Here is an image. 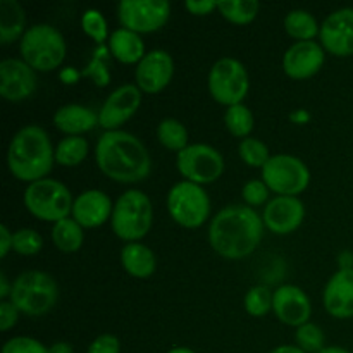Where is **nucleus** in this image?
Returning a JSON list of instances; mask_svg holds the SVG:
<instances>
[{
	"instance_id": "obj_1",
	"label": "nucleus",
	"mask_w": 353,
	"mask_h": 353,
	"mask_svg": "<svg viewBox=\"0 0 353 353\" xmlns=\"http://www.w3.org/2000/svg\"><path fill=\"white\" fill-rule=\"evenodd\" d=\"M100 171L116 183H140L152 172V157L147 147L128 131H105L95 147Z\"/></svg>"
},
{
	"instance_id": "obj_2",
	"label": "nucleus",
	"mask_w": 353,
	"mask_h": 353,
	"mask_svg": "<svg viewBox=\"0 0 353 353\" xmlns=\"http://www.w3.org/2000/svg\"><path fill=\"white\" fill-rule=\"evenodd\" d=\"M264 221L248 205H228L209 226L210 247L221 257L238 261L254 254L262 241Z\"/></svg>"
},
{
	"instance_id": "obj_3",
	"label": "nucleus",
	"mask_w": 353,
	"mask_h": 353,
	"mask_svg": "<svg viewBox=\"0 0 353 353\" xmlns=\"http://www.w3.org/2000/svg\"><path fill=\"white\" fill-rule=\"evenodd\" d=\"M55 150L43 128L30 124L17 131L7 148V168L10 174L24 183L45 179L52 171Z\"/></svg>"
},
{
	"instance_id": "obj_4",
	"label": "nucleus",
	"mask_w": 353,
	"mask_h": 353,
	"mask_svg": "<svg viewBox=\"0 0 353 353\" xmlns=\"http://www.w3.org/2000/svg\"><path fill=\"white\" fill-rule=\"evenodd\" d=\"M23 61L40 72H50L64 62L65 40L61 31L50 24H34L28 28L19 43Z\"/></svg>"
},
{
	"instance_id": "obj_5",
	"label": "nucleus",
	"mask_w": 353,
	"mask_h": 353,
	"mask_svg": "<svg viewBox=\"0 0 353 353\" xmlns=\"http://www.w3.org/2000/svg\"><path fill=\"white\" fill-rule=\"evenodd\" d=\"M154 223L152 202L140 190H128L114 203L112 231L117 238L130 243H138L148 234Z\"/></svg>"
},
{
	"instance_id": "obj_6",
	"label": "nucleus",
	"mask_w": 353,
	"mask_h": 353,
	"mask_svg": "<svg viewBox=\"0 0 353 353\" xmlns=\"http://www.w3.org/2000/svg\"><path fill=\"white\" fill-rule=\"evenodd\" d=\"M59 299V286L50 274L43 271H26L12 283L9 300L19 312L30 317L50 312Z\"/></svg>"
},
{
	"instance_id": "obj_7",
	"label": "nucleus",
	"mask_w": 353,
	"mask_h": 353,
	"mask_svg": "<svg viewBox=\"0 0 353 353\" xmlns=\"http://www.w3.org/2000/svg\"><path fill=\"white\" fill-rule=\"evenodd\" d=\"M23 202L28 212L34 217L55 224L57 221L69 217L74 200L68 186L55 179L45 178L28 185Z\"/></svg>"
},
{
	"instance_id": "obj_8",
	"label": "nucleus",
	"mask_w": 353,
	"mask_h": 353,
	"mask_svg": "<svg viewBox=\"0 0 353 353\" xmlns=\"http://www.w3.org/2000/svg\"><path fill=\"white\" fill-rule=\"evenodd\" d=\"M209 92L217 103L226 107L238 105L250 90V79L245 65L233 57H223L209 72Z\"/></svg>"
},
{
	"instance_id": "obj_9",
	"label": "nucleus",
	"mask_w": 353,
	"mask_h": 353,
	"mask_svg": "<svg viewBox=\"0 0 353 353\" xmlns=\"http://www.w3.org/2000/svg\"><path fill=\"white\" fill-rule=\"evenodd\" d=\"M168 210L174 223L186 230L200 228L210 214V200L205 190L190 181H179L169 190Z\"/></svg>"
},
{
	"instance_id": "obj_10",
	"label": "nucleus",
	"mask_w": 353,
	"mask_h": 353,
	"mask_svg": "<svg viewBox=\"0 0 353 353\" xmlns=\"http://www.w3.org/2000/svg\"><path fill=\"white\" fill-rule=\"evenodd\" d=\"M262 181L278 196H296L310 183V171L305 162L293 155H272L262 168Z\"/></svg>"
},
{
	"instance_id": "obj_11",
	"label": "nucleus",
	"mask_w": 353,
	"mask_h": 353,
	"mask_svg": "<svg viewBox=\"0 0 353 353\" xmlns=\"http://www.w3.org/2000/svg\"><path fill=\"white\" fill-rule=\"evenodd\" d=\"M176 165L186 181L200 186L214 183L224 172V159L221 152L205 143L188 145L178 154Z\"/></svg>"
},
{
	"instance_id": "obj_12",
	"label": "nucleus",
	"mask_w": 353,
	"mask_h": 353,
	"mask_svg": "<svg viewBox=\"0 0 353 353\" xmlns=\"http://www.w3.org/2000/svg\"><path fill=\"white\" fill-rule=\"evenodd\" d=\"M171 6L165 0H121L117 17L124 30L133 33H154L169 19Z\"/></svg>"
},
{
	"instance_id": "obj_13",
	"label": "nucleus",
	"mask_w": 353,
	"mask_h": 353,
	"mask_svg": "<svg viewBox=\"0 0 353 353\" xmlns=\"http://www.w3.org/2000/svg\"><path fill=\"white\" fill-rule=\"evenodd\" d=\"M324 50L336 57L353 55V7H343L324 19L319 33Z\"/></svg>"
},
{
	"instance_id": "obj_14",
	"label": "nucleus",
	"mask_w": 353,
	"mask_h": 353,
	"mask_svg": "<svg viewBox=\"0 0 353 353\" xmlns=\"http://www.w3.org/2000/svg\"><path fill=\"white\" fill-rule=\"evenodd\" d=\"M141 105V90L137 85H123L114 90L99 112V126L105 131H117L134 116Z\"/></svg>"
},
{
	"instance_id": "obj_15",
	"label": "nucleus",
	"mask_w": 353,
	"mask_h": 353,
	"mask_svg": "<svg viewBox=\"0 0 353 353\" xmlns=\"http://www.w3.org/2000/svg\"><path fill=\"white\" fill-rule=\"evenodd\" d=\"M37 92V74L23 59L0 62V95L9 102H23Z\"/></svg>"
},
{
	"instance_id": "obj_16",
	"label": "nucleus",
	"mask_w": 353,
	"mask_h": 353,
	"mask_svg": "<svg viewBox=\"0 0 353 353\" xmlns=\"http://www.w3.org/2000/svg\"><path fill=\"white\" fill-rule=\"evenodd\" d=\"M174 74V62L165 50H152L138 62L134 78L137 86L145 93L162 92L171 83Z\"/></svg>"
},
{
	"instance_id": "obj_17",
	"label": "nucleus",
	"mask_w": 353,
	"mask_h": 353,
	"mask_svg": "<svg viewBox=\"0 0 353 353\" xmlns=\"http://www.w3.org/2000/svg\"><path fill=\"white\" fill-rule=\"evenodd\" d=\"M305 219V205L296 196H276L265 205L262 221L269 231L276 234H290L302 226Z\"/></svg>"
},
{
	"instance_id": "obj_18",
	"label": "nucleus",
	"mask_w": 353,
	"mask_h": 353,
	"mask_svg": "<svg viewBox=\"0 0 353 353\" xmlns=\"http://www.w3.org/2000/svg\"><path fill=\"white\" fill-rule=\"evenodd\" d=\"M272 310L281 323L300 327L309 323L312 305L302 288L295 285H283L274 292Z\"/></svg>"
},
{
	"instance_id": "obj_19",
	"label": "nucleus",
	"mask_w": 353,
	"mask_h": 353,
	"mask_svg": "<svg viewBox=\"0 0 353 353\" xmlns=\"http://www.w3.org/2000/svg\"><path fill=\"white\" fill-rule=\"evenodd\" d=\"M324 48L317 41H296L283 57V71L293 79H307L321 71L324 64Z\"/></svg>"
},
{
	"instance_id": "obj_20",
	"label": "nucleus",
	"mask_w": 353,
	"mask_h": 353,
	"mask_svg": "<svg viewBox=\"0 0 353 353\" xmlns=\"http://www.w3.org/2000/svg\"><path fill=\"white\" fill-rule=\"evenodd\" d=\"M324 309L334 319L353 317V269H340L324 288Z\"/></svg>"
},
{
	"instance_id": "obj_21",
	"label": "nucleus",
	"mask_w": 353,
	"mask_h": 353,
	"mask_svg": "<svg viewBox=\"0 0 353 353\" xmlns=\"http://www.w3.org/2000/svg\"><path fill=\"white\" fill-rule=\"evenodd\" d=\"M114 205L109 195L100 190L83 192L72 203V219L81 228H99L112 217Z\"/></svg>"
},
{
	"instance_id": "obj_22",
	"label": "nucleus",
	"mask_w": 353,
	"mask_h": 353,
	"mask_svg": "<svg viewBox=\"0 0 353 353\" xmlns=\"http://www.w3.org/2000/svg\"><path fill=\"white\" fill-rule=\"evenodd\" d=\"M54 124L68 137H79V134L88 133L93 128H97L99 116L88 107L69 103V105H62L55 112Z\"/></svg>"
},
{
	"instance_id": "obj_23",
	"label": "nucleus",
	"mask_w": 353,
	"mask_h": 353,
	"mask_svg": "<svg viewBox=\"0 0 353 353\" xmlns=\"http://www.w3.org/2000/svg\"><path fill=\"white\" fill-rule=\"evenodd\" d=\"M110 55L116 61L123 62V64H137L145 57V43L138 33H133L130 30H119L112 31L107 41Z\"/></svg>"
},
{
	"instance_id": "obj_24",
	"label": "nucleus",
	"mask_w": 353,
	"mask_h": 353,
	"mask_svg": "<svg viewBox=\"0 0 353 353\" xmlns=\"http://www.w3.org/2000/svg\"><path fill=\"white\" fill-rule=\"evenodd\" d=\"M121 264L124 271L137 279H147L155 272V255L147 245L128 243L121 252Z\"/></svg>"
},
{
	"instance_id": "obj_25",
	"label": "nucleus",
	"mask_w": 353,
	"mask_h": 353,
	"mask_svg": "<svg viewBox=\"0 0 353 353\" xmlns=\"http://www.w3.org/2000/svg\"><path fill=\"white\" fill-rule=\"evenodd\" d=\"M26 12L16 0L0 2V43L9 45L26 33Z\"/></svg>"
},
{
	"instance_id": "obj_26",
	"label": "nucleus",
	"mask_w": 353,
	"mask_h": 353,
	"mask_svg": "<svg viewBox=\"0 0 353 353\" xmlns=\"http://www.w3.org/2000/svg\"><path fill=\"white\" fill-rule=\"evenodd\" d=\"M52 241L64 254H74L81 248L83 241H85L83 228L69 217L57 221L52 228Z\"/></svg>"
},
{
	"instance_id": "obj_27",
	"label": "nucleus",
	"mask_w": 353,
	"mask_h": 353,
	"mask_svg": "<svg viewBox=\"0 0 353 353\" xmlns=\"http://www.w3.org/2000/svg\"><path fill=\"white\" fill-rule=\"evenodd\" d=\"M285 31L299 41H314V38L319 37L321 26L312 14L296 9L285 17Z\"/></svg>"
},
{
	"instance_id": "obj_28",
	"label": "nucleus",
	"mask_w": 353,
	"mask_h": 353,
	"mask_svg": "<svg viewBox=\"0 0 353 353\" xmlns=\"http://www.w3.org/2000/svg\"><path fill=\"white\" fill-rule=\"evenodd\" d=\"M88 155V141L83 137H68L55 147V162L64 168H76Z\"/></svg>"
},
{
	"instance_id": "obj_29",
	"label": "nucleus",
	"mask_w": 353,
	"mask_h": 353,
	"mask_svg": "<svg viewBox=\"0 0 353 353\" xmlns=\"http://www.w3.org/2000/svg\"><path fill=\"white\" fill-rule=\"evenodd\" d=\"M217 9L230 23L248 24L257 17L261 3L257 0H223Z\"/></svg>"
},
{
	"instance_id": "obj_30",
	"label": "nucleus",
	"mask_w": 353,
	"mask_h": 353,
	"mask_svg": "<svg viewBox=\"0 0 353 353\" xmlns=\"http://www.w3.org/2000/svg\"><path fill=\"white\" fill-rule=\"evenodd\" d=\"M157 138L162 147L172 152H181L188 147V131L178 119H164L157 126Z\"/></svg>"
},
{
	"instance_id": "obj_31",
	"label": "nucleus",
	"mask_w": 353,
	"mask_h": 353,
	"mask_svg": "<svg viewBox=\"0 0 353 353\" xmlns=\"http://www.w3.org/2000/svg\"><path fill=\"white\" fill-rule=\"evenodd\" d=\"M224 124H226L228 131L236 138H248V134L254 130V116L252 110L243 103L238 105L228 107L226 114H224Z\"/></svg>"
},
{
	"instance_id": "obj_32",
	"label": "nucleus",
	"mask_w": 353,
	"mask_h": 353,
	"mask_svg": "<svg viewBox=\"0 0 353 353\" xmlns=\"http://www.w3.org/2000/svg\"><path fill=\"white\" fill-rule=\"evenodd\" d=\"M109 57H110L109 47L99 45V48H95V52H93L92 61H90L88 65L81 71V76L92 79V81L95 83L97 86H100V88L109 85L110 81Z\"/></svg>"
},
{
	"instance_id": "obj_33",
	"label": "nucleus",
	"mask_w": 353,
	"mask_h": 353,
	"mask_svg": "<svg viewBox=\"0 0 353 353\" xmlns=\"http://www.w3.org/2000/svg\"><path fill=\"white\" fill-rule=\"evenodd\" d=\"M238 154H240L241 161L250 165V168H264L269 159H271L268 145L262 143L257 138L250 137L241 140L240 147H238Z\"/></svg>"
},
{
	"instance_id": "obj_34",
	"label": "nucleus",
	"mask_w": 353,
	"mask_h": 353,
	"mask_svg": "<svg viewBox=\"0 0 353 353\" xmlns=\"http://www.w3.org/2000/svg\"><path fill=\"white\" fill-rule=\"evenodd\" d=\"M272 299L274 293L268 286H254L245 295V310L250 314L252 317H262L272 310Z\"/></svg>"
},
{
	"instance_id": "obj_35",
	"label": "nucleus",
	"mask_w": 353,
	"mask_h": 353,
	"mask_svg": "<svg viewBox=\"0 0 353 353\" xmlns=\"http://www.w3.org/2000/svg\"><path fill=\"white\" fill-rule=\"evenodd\" d=\"M81 28L93 41H97V45H103L105 41H109V28H107V21L100 10H85L81 17Z\"/></svg>"
},
{
	"instance_id": "obj_36",
	"label": "nucleus",
	"mask_w": 353,
	"mask_h": 353,
	"mask_svg": "<svg viewBox=\"0 0 353 353\" xmlns=\"http://www.w3.org/2000/svg\"><path fill=\"white\" fill-rule=\"evenodd\" d=\"M295 340L296 345L307 353H319L324 348V333L319 326H316V324L307 323L303 324V326L296 327Z\"/></svg>"
},
{
	"instance_id": "obj_37",
	"label": "nucleus",
	"mask_w": 353,
	"mask_h": 353,
	"mask_svg": "<svg viewBox=\"0 0 353 353\" xmlns=\"http://www.w3.org/2000/svg\"><path fill=\"white\" fill-rule=\"evenodd\" d=\"M43 247V238L38 231L23 228L14 233L12 250L19 255H37Z\"/></svg>"
},
{
	"instance_id": "obj_38",
	"label": "nucleus",
	"mask_w": 353,
	"mask_h": 353,
	"mask_svg": "<svg viewBox=\"0 0 353 353\" xmlns=\"http://www.w3.org/2000/svg\"><path fill=\"white\" fill-rule=\"evenodd\" d=\"M269 192H271V190L268 188V185H265L262 179H254V181L245 183L243 190H241V196H243L247 205L257 207L268 202Z\"/></svg>"
},
{
	"instance_id": "obj_39",
	"label": "nucleus",
	"mask_w": 353,
	"mask_h": 353,
	"mask_svg": "<svg viewBox=\"0 0 353 353\" xmlns=\"http://www.w3.org/2000/svg\"><path fill=\"white\" fill-rule=\"evenodd\" d=\"M2 353H48V348L34 338L16 336L3 345Z\"/></svg>"
},
{
	"instance_id": "obj_40",
	"label": "nucleus",
	"mask_w": 353,
	"mask_h": 353,
	"mask_svg": "<svg viewBox=\"0 0 353 353\" xmlns=\"http://www.w3.org/2000/svg\"><path fill=\"white\" fill-rule=\"evenodd\" d=\"M86 353H121V341L114 334H100L92 341Z\"/></svg>"
},
{
	"instance_id": "obj_41",
	"label": "nucleus",
	"mask_w": 353,
	"mask_h": 353,
	"mask_svg": "<svg viewBox=\"0 0 353 353\" xmlns=\"http://www.w3.org/2000/svg\"><path fill=\"white\" fill-rule=\"evenodd\" d=\"M19 319V310L14 307L10 300H2L0 302V330L9 331Z\"/></svg>"
},
{
	"instance_id": "obj_42",
	"label": "nucleus",
	"mask_w": 353,
	"mask_h": 353,
	"mask_svg": "<svg viewBox=\"0 0 353 353\" xmlns=\"http://www.w3.org/2000/svg\"><path fill=\"white\" fill-rule=\"evenodd\" d=\"M185 7L193 16H207L219 7V2L217 0H188Z\"/></svg>"
},
{
	"instance_id": "obj_43",
	"label": "nucleus",
	"mask_w": 353,
	"mask_h": 353,
	"mask_svg": "<svg viewBox=\"0 0 353 353\" xmlns=\"http://www.w3.org/2000/svg\"><path fill=\"white\" fill-rule=\"evenodd\" d=\"M12 240H14V233H10L9 228L6 224L0 226V257L6 259L7 254L12 250Z\"/></svg>"
},
{
	"instance_id": "obj_44",
	"label": "nucleus",
	"mask_w": 353,
	"mask_h": 353,
	"mask_svg": "<svg viewBox=\"0 0 353 353\" xmlns=\"http://www.w3.org/2000/svg\"><path fill=\"white\" fill-rule=\"evenodd\" d=\"M338 264H340V269H353V254L352 252H348V250L341 252L340 257H338Z\"/></svg>"
},
{
	"instance_id": "obj_45",
	"label": "nucleus",
	"mask_w": 353,
	"mask_h": 353,
	"mask_svg": "<svg viewBox=\"0 0 353 353\" xmlns=\"http://www.w3.org/2000/svg\"><path fill=\"white\" fill-rule=\"evenodd\" d=\"M10 290H12V286L7 283V276L0 274V299L2 300H7V296H10Z\"/></svg>"
},
{
	"instance_id": "obj_46",
	"label": "nucleus",
	"mask_w": 353,
	"mask_h": 353,
	"mask_svg": "<svg viewBox=\"0 0 353 353\" xmlns=\"http://www.w3.org/2000/svg\"><path fill=\"white\" fill-rule=\"evenodd\" d=\"M48 353H72V347L65 341H59V343H54L48 348Z\"/></svg>"
},
{
	"instance_id": "obj_47",
	"label": "nucleus",
	"mask_w": 353,
	"mask_h": 353,
	"mask_svg": "<svg viewBox=\"0 0 353 353\" xmlns=\"http://www.w3.org/2000/svg\"><path fill=\"white\" fill-rule=\"evenodd\" d=\"M271 353H307L303 352L300 347H292V345H283V347L274 348Z\"/></svg>"
},
{
	"instance_id": "obj_48",
	"label": "nucleus",
	"mask_w": 353,
	"mask_h": 353,
	"mask_svg": "<svg viewBox=\"0 0 353 353\" xmlns=\"http://www.w3.org/2000/svg\"><path fill=\"white\" fill-rule=\"evenodd\" d=\"M319 353H350V352H348L347 348H341V347H324Z\"/></svg>"
},
{
	"instance_id": "obj_49",
	"label": "nucleus",
	"mask_w": 353,
	"mask_h": 353,
	"mask_svg": "<svg viewBox=\"0 0 353 353\" xmlns=\"http://www.w3.org/2000/svg\"><path fill=\"white\" fill-rule=\"evenodd\" d=\"M168 353H196V352H193L192 348H186V347H176V348H171Z\"/></svg>"
}]
</instances>
